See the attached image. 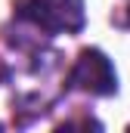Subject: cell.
<instances>
[{
  "label": "cell",
  "mask_w": 130,
  "mask_h": 133,
  "mask_svg": "<svg viewBox=\"0 0 130 133\" xmlns=\"http://www.w3.org/2000/svg\"><path fill=\"white\" fill-rule=\"evenodd\" d=\"M12 16L43 37L77 34L87 25L84 0H16Z\"/></svg>",
  "instance_id": "cell-1"
},
{
  "label": "cell",
  "mask_w": 130,
  "mask_h": 133,
  "mask_svg": "<svg viewBox=\"0 0 130 133\" xmlns=\"http://www.w3.org/2000/svg\"><path fill=\"white\" fill-rule=\"evenodd\" d=\"M121 25H124V28H130V6H127V19H124Z\"/></svg>",
  "instance_id": "cell-4"
},
{
  "label": "cell",
  "mask_w": 130,
  "mask_h": 133,
  "mask_svg": "<svg viewBox=\"0 0 130 133\" xmlns=\"http://www.w3.org/2000/svg\"><path fill=\"white\" fill-rule=\"evenodd\" d=\"M0 130H3V124H0Z\"/></svg>",
  "instance_id": "cell-5"
},
{
  "label": "cell",
  "mask_w": 130,
  "mask_h": 133,
  "mask_svg": "<svg viewBox=\"0 0 130 133\" xmlns=\"http://www.w3.org/2000/svg\"><path fill=\"white\" fill-rule=\"evenodd\" d=\"M65 90H81V93H90V96H115L118 93V71L102 50L87 46V50L77 53L74 65L68 71Z\"/></svg>",
  "instance_id": "cell-2"
},
{
  "label": "cell",
  "mask_w": 130,
  "mask_h": 133,
  "mask_svg": "<svg viewBox=\"0 0 130 133\" xmlns=\"http://www.w3.org/2000/svg\"><path fill=\"white\" fill-rule=\"evenodd\" d=\"M6 77H9V68H6L3 62H0V81H6Z\"/></svg>",
  "instance_id": "cell-3"
}]
</instances>
